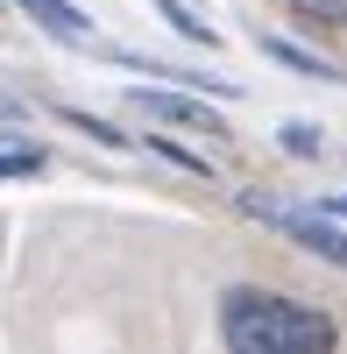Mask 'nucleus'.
I'll return each mask as SVG.
<instances>
[{"instance_id":"nucleus-1","label":"nucleus","mask_w":347,"mask_h":354,"mask_svg":"<svg viewBox=\"0 0 347 354\" xmlns=\"http://www.w3.org/2000/svg\"><path fill=\"white\" fill-rule=\"evenodd\" d=\"M220 333H227V354H333L340 347V326L319 305L276 298V290H234L220 312Z\"/></svg>"},{"instance_id":"nucleus-2","label":"nucleus","mask_w":347,"mask_h":354,"mask_svg":"<svg viewBox=\"0 0 347 354\" xmlns=\"http://www.w3.org/2000/svg\"><path fill=\"white\" fill-rule=\"evenodd\" d=\"M241 213H255V220H270L283 241H298V248H312V255H326V262H340L347 270V220H333V213H276L270 198H241Z\"/></svg>"},{"instance_id":"nucleus-3","label":"nucleus","mask_w":347,"mask_h":354,"mask_svg":"<svg viewBox=\"0 0 347 354\" xmlns=\"http://www.w3.org/2000/svg\"><path fill=\"white\" fill-rule=\"evenodd\" d=\"M149 121H163V128H191V135H227V113H213V106H198V100H185V93H170L163 78H149V85H135L128 93Z\"/></svg>"},{"instance_id":"nucleus-4","label":"nucleus","mask_w":347,"mask_h":354,"mask_svg":"<svg viewBox=\"0 0 347 354\" xmlns=\"http://www.w3.org/2000/svg\"><path fill=\"white\" fill-rule=\"evenodd\" d=\"M255 50H263L270 64H283V71H298V78H319V85H333V78H340V64H333V57H312V50H298V43H283V36H255Z\"/></svg>"},{"instance_id":"nucleus-5","label":"nucleus","mask_w":347,"mask_h":354,"mask_svg":"<svg viewBox=\"0 0 347 354\" xmlns=\"http://www.w3.org/2000/svg\"><path fill=\"white\" fill-rule=\"evenodd\" d=\"M15 8H21L28 21H43L57 43H85V36H93V21H85L71 0H15Z\"/></svg>"},{"instance_id":"nucleus-6","label":"nucleus","mask_w":347,"mask_h":354,"mask_svg":"<svg viewBox=\"0 0 347 354\" xmlns=\"http://www.w3.org/2000/svg\"><path fill=\"white\" fill-rule=\"evenodd\" d=\"M156 15H163L170 28H178V36H185V43H198V50H220V43H227V36H213V21H206V15H198V8H191V0H156Z\"/></svg>"},{"instance_id":"nucleus-7","label":"nucleus","mask_w":347,"mask_h":354,"mask_svg":"<svg viewBox=\"0 0 347 354\" xmlns=\"http://www.w3.org/2000/svg\"><path fill=\"white\" fill-rule=\"evenodd\" d=\"M50 163V149L36 135H0V177H36Z\"/></svg>"},{"instance_id":"nucleus-8","label":"nucleus","mask_w":347,"mask_h":354,"mask_svg":"<svg viewBox=\"0 0 347 354\" xmlns=\"http://www.w3.org/2000/svg\"><path fill=\"white\" fill-rule=\"evenodd\" d=\"M291 15L305 28H347V0H291Z\"/></svg>"},{"instance_id":"nucleus-9","label":"nucleus","mask_w":347,"mask_h":354,"mask_svg":"<svg viewBox=\"0 0 347 354\" xmlns=\"http://www.w3.org/2000/svg\"><path fill=\"white\" fill-rule=\"evenodd\" d=\"M142 149H156L163 163H178V170H191V177H213V163H206V156H191V149H178V142H170V135H149V142H142Z\"/></svg>"},{"instance_id":"nucleus-10","label":"nucleus","mask_w":347,"mask_h":354,"mask_svg":"<svg viewBox=\"0 0 347 354\" xmlns=\"http://www.w3.org/2000/svg\"><path fill=\"white\" fill-rule=\"evenodd\" d=\"M64 121L78 128V135H93V142H106V149H135V142L113 128V121H100V113H64Z\"/></svg>"},{"instance_id":"nucleus-11","label":"nucleus","mask_w":347,"mask_h":354,"mask_svg":"<svg viewBox=\"0 0 347 354\" xmlns=\"http://www.w3.org/2000/svg\"><path fill=\"white\" fill-rule=\"evenodd\" d=\"M276 142H283V156H319V128L312 121H283Z\"/></svg>"},{"instance_id":"nucleus-12","label":"nucleus","mask_w":347,"mask_h":354,"mask_svg":"<svg viewBox=\"0 0 347 354\" xmlns=\"http://www.w3.org/2000/svg\"><path fill=\"white\" fill-rule=\"evenodd\" d=\"M319 213H333V220H347V192H333V198H319Z\"/></svg>"},{"instance_id":"nucleus-13","label":"nucleus","mask_w":347,"mask_h":354,"mask_svg":"<svg viewBox=\"0 0 347 354\" xmlns=\"http://www.w3.org/2000/svg\"><path fill=\"white\" fill-rule=\"evenodd\" d=\"M0 121H21V100L15 93H0Z\"/></svg>"},{"instance_id":"nucleus-14","label":"nucleus","mask_w":347,"mask_h":354,"mask_svg":"<svg viewBox=\"0 0 347 354\" xmlns=\"http://www.w3.org/2000/svg\"><path fill=\"white\" fill-rule=\"evenodd\" d=\"M0 8H8V0H0Z\"/></svg>"}]
</instances>
